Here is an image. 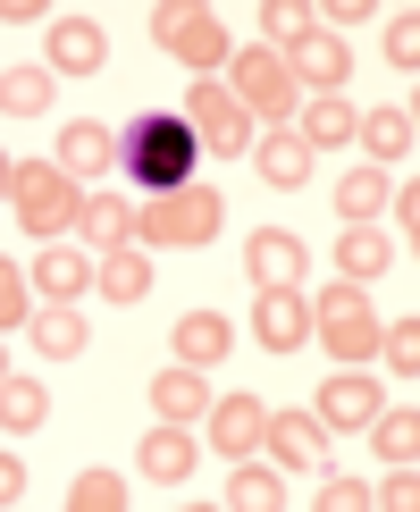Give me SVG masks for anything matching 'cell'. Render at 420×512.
Returning a JSON list of instances; mask_svg holds the SVG:
<instances>
[{"instance_id":"6da1fadb","label":"cell","mask_w":420,"mask_h":512,"mask_svg":"<svg viewBox=\"0 0 420 512\" xmlns=\"http://www.w3.org/2000/svg\"><path fill=\"white\" fill-rule=\"evenodd\" d=\"M194 152H202V143H194V126H185V118H143L135 135H126L118 160L135 168L143 194H177V185L194 177Z\"/></svg>"},{"instance_id":"7a4b0ae2","label":"cell","mask_w":420,"mask_h":512,"mask_svg":"<svg viewBox=\"0 0 420 512\" xmlns=\"http://www.w3.org/2000/svg\"><path fill=\"white\" fill-rule=\"evenodd\" d=\"M9 202H17V219H26V236H59L84 194H76V177H59V160H17L9 168Z\"/></svg>"},{"instance_id":"3957f363","label":"cell","mask_w":420,"mask_h":512,"mask_svg":"<svg viewBox=\"0 0 420 512\" xmlns=\"http://www.w3.org/2000/svg\"><path fill=\"white\" fill-rule=\"evenodd\" d=\"M135 236L143 244H210V236H219V194H194V185L152 194L135 210Z\"/></svg>"},{"instance_id":"277c9868","label":"cell","mask_w":420,"mask_h":512,"mask_svg":"<svg viewBox=\"0 0 420 512\" xmlns=\"http://www.w3.org/2000/svg\"><path fill=\"white\" fill-rule=\"evenodd\" d=\"M311 336H320L328 353H345V361H362L378 345V319L362 303V286H328L320 303H311Z\"/></svg>"},{"instance_id":"5b68a950","label":"cell","mask_w":420,"mask_h":512,"mask_svg":"<svg viewBox=\"0 0 420 512\" xmlns=\"http://www.w3.org/2000/svg\"><path fill=\"white\" fill-rule=\"evenodd\" d=\"M152 34H160V51H168V59H185L194 76L227 59V26H219V9H152Z\"/></svg>"},{"instance_id":"8992f818","label":"cell","mask_w":420,"mask_h":512,"mask_svg":"<svg viewBox=\"0 0 420 512\" xmlns=\"http://www.w3.org/2000/svg\"><path fill=\"white\" fill-rule=\"evenodd\" d=\"M236 110H244V118H269V126L294 110V76H286V59L269 51V42L236 59Z\"/></svg>"},{"instance_id":"52a82bcc","label":"cell","mask_w":420,"mask_h":512,"mask_svg":"<svg viewBox=\"0 0 420 512\" xmlns=\"http://www.w3.org/2000/svg\"><path fill=\"white\" fill-rule=\"evenodd\" d=\"M185 126H194V143H210V152H244V110H236V93H219L210 76H194V101H185Z\"/></svg>"},{"instance_id":"ba28073f","label":"cell","mask_w":420,"mask_h":512,"mask_svg":"<svg viewBox=\"0 0 420 512\" xmlns=\"http://www.w3.org/2000/svg\"><path fill=\"white\" fill-rule=\"evenodd\" d=\"M252 328H261V345L269 353H294L311 336V303L294 286H261V311H252Z\"/></svg>"},{"instance_id":"9c48e42d","label":"cell","mask_w":420,"mask_h":512,"mask_svg":"<svg viewBox=\"0 0 420 512\" xmlns=\"http://www.w3.org/2000/svg\"><path fill=\"white\" fill-rule=\"evenodd\" d=\"M261 429H269V403L261 395H227L219 412H210V445H219V454H261Z\"/></svg>"},{"instance_id":"30bf717a","label":"cell","mask_w":420,"mask_h":512,"mask_svg":"<svg viewBox=\"0 0 420 512\" xmlns=\"http://www.w3.org/2000/svg\"><path fill=\"white\" fill-rule=\"evenodd\" d=\"M311 420H320V429H370V420H378V387H370L362 370L328 378V387H320V412H311Z\"/></svg>"},{"instance_id":"8fae6325","label":"cell","mask_w":420,"mask_h":512,"mask_svg":"<svg viewBox=\"0 0 420 512\" xmlns=\"http://www.w3.org/2000/svg\"><path fill=\"white\" fill-rule=\"evenodd\" d=\"M101 59H110V42H101L93 17H51V68L59 76H93Z\"/></svg>"},{"instance_id":"7c38bea8","label":"cell","mask_w":420,"mask_h":512,"mask_svg":"<svg viewBox=\"0 0 420 512\" xmlns=\"http://www.w3.org/2000/svg\"><path fill=\"white\" fill-rule=\"evenodd\" d=\"M278 59H286V76H311V84H345V68H353V59H345V42H336V34H320V26H303Z\"/></svg>"},{"instance_id":"4fadbf2b","label":"cell","mask_w":420,"mask_h":512,"mask_svg":"<svg viewBox=\"0 0 420 512\" xmlns=\"http://www.w3.org/2000/svg\"><path fill=\"white\" fill-rule=\"evenodd\" d=\"M244 261H252V286H294V277H303V244H294L286 227H261V236L244 244Z\"/></svg>"},{"instance_id":"5bb4252c","label":"cell","mask_w":420,"mask_h":512,"mask_svg":"<svg viewBox=\"0 0 420 512\" xmlns=\"http://www.w3.org/2000/svg\"><path fill=\"white\" fill-rule=\"evenodd\" d=\"M261 445H269L278 462H294V471H311V462H328V429H320V420H303V412L269 420V429H261Z\"/></svg>"},{"instance_id":"9a60e30c","label":"cell","mask_w":420,"mask_h":512,"mask_svg":"<svg viewBox=\"0 0 420 512\" xmlns=\"http://www.w3.org/2000/svg\"><path fill=\"white\" fill-rule=\"evenodd\" d=\"M110 160H118V143L101 135L93 118H68V135H59V177H101Z\"/></svg>"},{"instance_id":"2e32d148","label":"cell","mask_w":420,"mask_h":512,"mask_svg":"<svg viewBox=\"0 0 420 512\" xmlns=\"http://www.w3.org/2000/svg\"><path fill=\"white\" fill-rule=\"evenodd\" d=\"M143 479H185V471H194V437H185V420H160V429L152 437H143Z\"/></svg>"},{"instance_id":"e0dca14e","label":"cell","mask_w":420,"mask_h":512,"mask_svg":"<svg viewBox=\"0 0 420 512\" xmlns=\"http://www.w3.org/2000/svg\"><path fill=\"white\" fill-rule=\"evenodd\" d=\"M227 345H236V336H227L219 311H185V319H177V361H194V370L227 361Z\"/></svg>"},{"instance_id":"ac0fdd59","label":"cell","mask_w":420,"mask_h":512,"mask_svg":"<svg viewBox=\"0 0 420 512\" xmlns=\"http://www.w3.org/2000/svg\"><path fill=\"white\" fill-rule=\"evenodd\" d=\"M202 403H210V387H202L194 361H177V370H160V378H152V412H160V420H194Z\"/></svg>"},{"instance_id":"d6986e66","label":"cell","mask_w":420,"mask_h":512,"mask_svg":"<svg viewBox=\"0 0 420 512\" xmlns=\"http://www.w3.org/2000/svg\"><path fill=\"white\" fill-rule=\"evenodd\" d=\"M34 286L51 294V303H76V294L93 286V261H84V252H68V244H51V252L34 261Z\"/></svg>"},{"instance_id":"ffe728a7","label":"cell","mask_w":420,"mask_h":512,"mask_svg":"<svg viewBox=\"0 0 420 512\" xmlns=\"http://www.w3.org/2000/svg\"><path fill=\"white\" fill-rule=\"evenodd\" d=\"M252 160H261L269 185H303V177H311V143H303V135H278V126H269V143H261Z\"/></svg>"},{"instance_id":"44dd1931","label":"cell","mask_w":420,"mask_h":512,"mask_svg":"<svg viewBox=\"0 0 420 512\" xmlns=\"http://www.w3.org/2000/svg\"><path fill=\"white\" fill-rule=\"evenodd\" d=\"M93 286L110 294V303H143V294H152V261H135V252H110V261L93 269Z\"/></svg>"},{"instance_id":"7402d4cb","label":"cell","mask_w":420,"mask_h":512,"mask_svg":"<svg viewBox=\"0 0 420 512\" xmlns=\"http://www.w3.org/2000/svg\"><path fill=\"white\" fill-rule=\"evenodd\" d=\"M387 202H395V194H387V177H378V168H353V177L336 185V210H345L353 227H370V219H378Z\"/></svg>"},{"instance_id":"603a6c76","label":"cell","mask_w":420,"mask_h":512,"mask_svg":"<svg viewBox=\"0 0 420 512\" xmlns=\"http://www.w3.org/2000/svg\"><path fill=\"white\" fill-rule=\"evenodd\" d=\"M76 227L93 244H126V236H135V210H126L118 194H93V202H76Z\"/></svg>"},{"instance_id":"cb8c5ba5","label":"cell","mask_w":420,"mask_h":512,"mask_svg":"<svg viewBox=\"0 0 420 512\" xmlns=\"http://www.w3.org/2000/svg\"><path fill=\"white\" fill-rule=\"evenodd\" d=\"M353 126H362V118H353V101H345V93H320V101L303 110V143L320 152V143H345Z\"/></svg>"},{"instance_id":"d4e9b609","label":"cell","mask_w":420,"mask_h":512,"mask_svg":"<svg viewBox=\"0 0 420 512\" xmlns=\"http://www.w3.org/2000/svg\"><path fill=\"white\" fill-rule=\"evenodd\" d=\"M34 345L51 353V361H76V353H84V319H76V303H51V311H42V319H34Z\"/></svg>"},{"instance_id":"484cf974","label":"cell","mask_w":420,"mask_h":512,"mask_svg":"<svg viewBox=\"0 0 420 512\" xmlns=\"http://www.w3.org/2000/svg\"><path fill=\"white\" fill-rule=\"evenodd\" d=\"M51 420V395L34 378H0V429H42Z\"/></svg>"},{"instance_id":"4316f807","label":"cell","mask_w":420,"mask_h":512,"mask_svg":"<svg viewBox=\"0 0 420 512\" xmlns=\"http://www.w3.org/2000/svg\"><path fill=\"white\" fill-rule=\"evenodd\" d=\"M370 429H378V462L412 471V454H420V420H412V403H404V412H378Z\"/></svg>"},{"instance_id":"83f0119b","label":"cell","mask_w":420,"mask_h":512,"mask_svg":"<svg viewBox=\"0 0 420 512\" xmlns=\"http://www.w3.org/2000/svg\"><path fill=\"white\" fill-rule=\"evenodd\" d=\"M0 110H9V118H42V110H51V76H42V68H9V76H0Z\"/></svg>"},{"instance_id":"f1b7e54d","label":"cell","mask_w":420,"mask_h":512,"mask_svg":"<svg viewBox=\"0 0 420 512\" xmlns=\"http://www.w3.org/2000/svg\"><path fill=\"white\" fill-rule=\"evenodd\" d=\"M387 261H395V252H387L378 227H345V244H336V269H345V277H378Z\"/></svg>"},{"instance_id":"f546056e","label":"cell","mask_w":420,"mask_h":512,"mask_svg":"<svg viewBox=\"0 0 420 512\" xmlns=\"http://www.w3.org/2000/svg\"><path fill=\"white\" fill-rule=\"evenodd\" d=\"M353 135H370V152H378V160H404V152H412V110H370Z\"/></svg>"},{"instance_id":"4dcf8cb0","label":"cell","mask_w":420,"mask_h":512,"mask_svg":"<svg viewBox=\"0 0 420 512\" xmlns=\"http://www.w3.org/2000/svg\"><path fill=\"white\" fill-rule=\"evenodd\" d=\"M227 504H236V512H278L286 504V487H278V471H236V479H227Z\"/></svg>"},{"instance_id":"1f68e13d","label":"cell","mask_w":420,"mask_h":512,"mask_svg":"<svg viewBox=\"0 0 420 512\" xmlns=\"http://www.w3.org/2000/svg\"><path fill=\"white\" fill-rule=\"evenodd\" d=\"M387 68H420V26H412V17H387Z\"/></svg>"},{"instance_id":"d6a6232c","label":"cell","mask_w":420,"mask_h":512,"mask_svg":"<svg viewBox=\"0 0 420 512\" xmlns=\"http://www.w3.org/2000/svg\"><path fill=\"white\" fill-rule=\"evenodd\" d=\"M378 345H387V361H395V370H420V336H412V319H404V328H378Z\"/></svg>"},{"instance_id":"836d02e7","label":"cell","mask_w":420,"mask_h":512,"mask_svg":"<svg viewBox=\"0 0 420 512\" xmlns=\"http://www.w3.org/2000/svg\"><path fill=\"white\" fill-rule=\"evenodd\" d=\"M118 496H126V487H118L110 471H93V479H76V504H84V512H110Z\"/></svg>"},{"instance_id":"e575fe53","label":"cell","mask_w":420,"mask_h":512,"mask_svg":"<svg viewBox=\"0 0 420 512\" xmlns=\"http://www.w3.org/2000/svg\"><path fill=\"white\" fill-rule=\"evenodd\" d=\"M17 319H26V277L0 261V328H17Z\"/></svg>"},{"instance_id":"d590c367","label":"cell","mask_w":420,"mask_h":512,"mask_svg":"<svg viewBox=\"0 0 420 512\" xmlns=\"http://www.w3.org/2000/svg\"><path fill=\"white\" fill-rule=\"evenodd\" d=\"M370 504V487H353V479H328L320 487V512H362Z\"/></svg>"},{"instance_id":"8d00e7d4","label":"cell","mask_w":420,"mask_h":512,"mask_svg":"<svg viewBox=\"0 0 420 512\" xmlns=\"http://www.w3.org/2000/svg\"><path fill=\"white\" fill-rule=\"evenodd\" d=\"M303 26H311L303 9H261V34H269V42H294V34H303Z\"/></svg>"},{"instance_id":"74e56055","label":"cell","mask_w":420,"mask_h":512,"mask_svg":"<svg viewBox=\"0 0 420 512\" xmlns=\"http://www.w3.org/2000/svg\"><path fill=\"white\" fill-rule=\"evenodd\" d=\"M378 504H387V512H412V471H395L387 487H378Z\"/></svg>"},{"instance_id":"f35d334b","label":"cell","mask_w":420,"mask_h":512,"mask_svg":"<svg viewBox=\"0 0 420 512\" xmlns=\"http://www.w3.org/2000/svg\"><path fill=\"white\" fill-rule=\"evenodd\" d=\"M17 496H26V462L0 454V504H17Z\"/></svg>"},{"instance_id":"ab89813d","label":"cell","mask_w":420,"mask_h":512,"mask_svg":"<svg viewBox=\"0 0 420 512\" xmlns=\"http://www.w3.org/2000/svg\"><path fill=\"white\" fill-rule=\"evenodd\" d=\"M9 168H17V160H0V194H9Z\"/></svg>"},{"instance_id":"60d3db41","label":"cell","mask_w":420,"mask_h":512,"mask_svg":"<svg viewBox=\"0 0 420 512\" xmlns=\"http://www.w3.org/2000/svg\"><path fill=\"white\" fill-rule=\"evenodd\" d=\"M0 378H9V353H0Z\"/></svg>"}]
</instances>
